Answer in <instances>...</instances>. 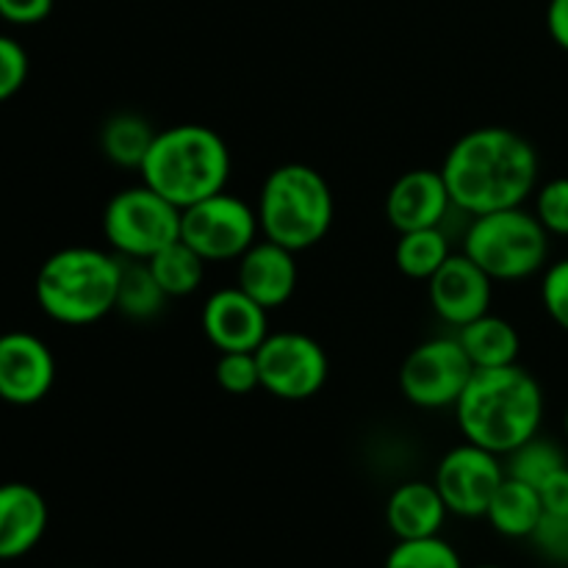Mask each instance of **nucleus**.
<instances>
[{
    "label": "nucleus",
    "mask_w": 568,
    "mask_h": 568,
    "mask_svg": "<svg viewBox=\"0 0 568 568\" xmlns=\"http://www.w3.org/2000/svg\"><path fill=\"white\" fill-rule=\"evenodd\" d=\"M464 253L494 283H516L547 270L549 233L525 205L471 216Z\"/></svg>",
    "instance_id": "423d86ee"
},
{
    "label": "nucleus",
    "mask_w": 568,
    "mask_h": 568,
    "mask_svg": "<svg viewBox=\"0 0 568 568\" xmlns=\"http://www.w3.org/2000/svg\"><path fill=\"white\" fill-rule=\"evenodd\" d=\"M270 311L239 286L220 288L203 305V333L220 353H255L270 336Z\"/></svg>",
    "instance_id": "4468645a"
},
{
    "label": "nucleus",
    "mask_w": 568,
    "mask_h": 568,
    "mask_svg": "<svg viewBox=\"0 0 568 568\" xmlns=\"http://www.w3.org/2000/svg\"><path fill=\"white\" fill-rule=\"evenodd\" d=\"M453 209L442 170H427V166L399 175L386 194V220L397 233L444 227Z\"/></svg>",
    "instance_id": "2eb2a0df"
},
{
    "label": "nucleus",
    "mask_w": 568,
    "mask_h": 568,
    "mask_svg": "<svg viewBox=\"0 0 568 568\" xmlns=\"http://www.w3.org/2000/svg\"><path fill=\"white\" fill-rule=\"evenodd\" d=\"M103 236L120 258L150 261L181 239V209L148 183L120 189L103 209Z\"/></svg>",
    "instance_id": "0eeeda50"
},
{
    "label": "nucleus",
    "mask_w": 568,
    "mask_h": 568,
    "mask_svg": "<svg viewBox=\"0 0 568 568\" xmlns=\"http://www.w3.org/2000/svg\"><path fill=\"white\" fill-rule=\"evenodd\" d=\"M538 494H541L544 514L566 516L568 519V466L555 471L552 477H547L541 488H538Z\"/></svg>",
    "instance_id": "473e14b6"
},
{
    "label": "nucleus",
    "mask_w": 568,
    "mask_h": 568,
    "mask_svg": "<svg viewBox=\"0 0 568 568\" xmlns=\"http://www.w3.org/2000/svg\"><path fill=\"white\" fill-rule=\"evenodd\" d=\"M148 266L166 297H189V294L197 292L205 277V261L183 239L159 250L148 261Z\"/></svg>",
    "instance_id": "b1692460"
},
{
    "label": "nucleus",
    "mask_w": 568,
    "mask_h": 568,
    "mask_svg": "<svg viewBox=\"0 0 568 568\" xmlns=\"http://www.w3.org/2000/svg\"><path fill=\"white\" fill-rule=\"evenodd\" d=\"M505 475L508 471H505L503 455L464 442L444 455L433 483L447 503L449 514L464 516V519H480L486 516Z\"/></svg>",
    "instance_id": "9b49d317"
},
{
    "label": "nucleus",
    "mask_w": 568,
    "mask_h": 568,
    "mask_svg": "<svg viewBox=\"0 0 568 568\" xmlns=\"http://www.w3.org/2000/svg\"><path fill=\"white\" fill-rule=\"evenodd\" d=\"M455 211L483 216L519 209L536 194L541 161L530 139L503 125L475 128L449 148L442 164Z\"/></svg>",
    "instance_id": "f257e3e1"
},
{
    "label": "nucleus",
    "mask_w": 568,
    "mask_h": 568,
    "mask_svg": "<svg viewBox=\"0 0 568 568\" xmlns=\"http://www.w3.org/2000/svg\"><path fill=\"white\" fill-rule=\"evenodd\" d=\"M258 211L236 194H211L181 211V239L205 261H239L258 242Z\"/></svg>",
    "instance_id": "6e6552de"
},
{
    "label": "nucleus",
    "mask_w": 568,
    "mask_h": 568,
    "mask_svg": "<svg viewBox=\"0 0 568 568\" xmlns=\"http://www.w3.org/2000/svg\"><path fill=\"white\" fill-rule=\"evenodd\" d=\"M0 564H3V560H0Z\"/></svg>",
    "instance_id": "e433bc0d"
},
{
    "label": "nucleus",
    "mask_w": 568,
    "mask_h": 568,
    "mask_svg": "<svg viewBox=\"0 0 568 568\" xmlns=\"http://www.w3.org/2000/svg\"><path fill=\"white\" fill-rule=\"evenodd\" d=\"M494 281L466 253H453L427 281V300L442 322L464 327L491 311Z\"/></svg>",
    "instance_id": "ddd939ff"
},
{
    "label": "nucleus",
    "mask_w": 568,
    "mask_h": 568,
    "mask_svg": "<svg viewBox=\"0 0 568 568\" xmlns=\"http://www.w3.org/2000/svg\"><path fill=\"white\" fill-rule=\"evenodd\" d=\"M541 303L549 320L568 333V258L555 261L552 266L544 270Z\"/></svg>",
    "instance_id": "c756f323"
},
{
    "label": "nucleus",
    "mask_w": 568,
    "mask_h": 568,
    "mask_svg": "<svg viewBox=\"0 0 568 568\" xmlns=\"http://www.w3.org/2000/svg\"><path fill=\"white\" fill-rule=\"evenodd\" d=\"M477 568H503V566H477Z\"/></svg>",
    "instance_id": "c9c22d12"
},
{
    "label": "nucleus",
    "mask_w": 568,
    "mask_h": 568,
    "mask_svg": "<svg viewBox=\"0 0 568 568\" xmlns=\"http://www.w3.org/2000/svg\"><path fill=\"white\" fill-rule=\"evenodd\" d=\"M233 159L227 142L209 125H172L155 133L142 170V183L178 209L225 192Z\"/></svg>",
    "instance_id": "7ed1b4c3"
},
{
    "label": "nucleus",
    "mask_w": 568,
    "mask_h": 568,
    "mask_svg": "<svg viewBox=\"0 0 568 568\" xmlns=\"http://www.w3.org/2000/svg\"><path fill=\"white\" fill-rule=\"evenodd\" d=\"M471 375L475 366L458 338L438 336L410 349L399 369V388L416 408H455Z\"/></svg>",
    "instance_id": "9d476101"
},
{
    "label": "nucleus",
    "mask_w": 568,
    "mask_h": 568,
    "mask_svg": "<svg viewBox=\"0 0 568 568\" xmlns=\"http://www.w3.org/2000/svg\"><path fill=\"white\" fill-rule=\"evenodd\" d=\"M255 211L264 239L303 253L331 233L336 200L320 170L292 161L264 178Z\"/></svg>",
    "instance_id": "39448f33"
},
{
    "label": "nucleus",
    "mask_w": 568,
    "mask_h": 568,
    "mask_svg": "<svg viewBox=\"0 0 568 568\" xmlns=\"http://www.w3.org/2000/svg\"><path fill=\"white\" fill-rule=\"evenodd\" d=\"M564 427H566V438H568V408H566V419H564Z\"/></svg>",
    "instance_id": "f704fd0d"
},
{
    "label": "nucleus",
    "mask_w": 568,
    "mask_h": 568,
    "mask_svg": "<svg viewBox=\"0 0 568 568\" xmlns=\"http://www.w3.org/2000/svg\"><path fill=\"white\" fill-rule=\"evenodd\" d=\"M31 61H28L26 48L9 33H0V103L14 98L28 81Z\"/></svg>",
    "instance_id": "c85d7f7f"
},
{
    "label": "nucleus",
    "mask_w": 568,
    "mask_h": 568,
    "mask_svg": "<svg viewBox=\"0 0 568 568\" xmlns=\"http://www.w3.org/2000/svg\"><path fill=\"white\" fill-rule=\"evenodd\" d=\"M447 516V503L438 494L436 483H403L394 488L386 503V525L399 541L438 536Z\"/></svg>",
    "instance_id": "a211bd4d"
},
{
    "label": "nucleus",
    "mask_w": 568,
    "mask_h": 568,
    "mask_svg": "<svg viewBox=\"0 0 568 568\" xmlns=\"http://www.w3.org/2000/svg\"><path fill=\"white\" fill-rule=\"evenodd\" d=\"M48 503L28 483H0V560L37 549L48 530Z\"/></svg>",
    "instance_id": "f3484780"
},
{
    "label": "nucleus",
    "mask_w": 568,
    "mask_h": 568,
    "mask_svg": "<svg viewBox=\"0 0 568 568\" xmlns=\"http://www.w3.org/2000/svg\"><path fill=\"white\" fill-rule=\"evenodd\" d=\"M155 128L136 111H116L100 128V153L122 170H142Z\"/></svg>",
    "instance_id": "412c9836"
},
{
    "label": "nucleus",
    "mask_w": 568,
    "mask_h": 568,
    "mask_svg": "<svg viewBox=\"0 0 568 568\" xmlns=\"http://www.w3.org/2000/svg\"><path fill=\"white\" fill-rule=\"evenodd\" d=\"M383 568H464V560L455 552L453 544L444 538H410L397 541V547L388 552Z\"/></svg>",
    "instance_id": "a878e982"
},
{
    "label": "nucleus",
    "mask_w": 568,
    "mask_h": 568,
    "mask_svg": "<svg viewBox=\"0 0 568 568\" xmlns=\"http://www.w3.org/2000/svg\"><path fill=\"white\" fill-rule=\"evenodd\" d=\"M55 383L53 349L39 336L11 331L0 336V399L17 408L42 403Z\"/></svg>",
    "instance_id": "f8f14e48"
},
{
    "label": "nucleus",
    "mask_w": 568,
    "mask_h": 568,
    "mask_svg": "<svg viewBox=\"0 0 568 568\" xmlns=\"http://www.w3.org/2000/svg\"><path fill=\"white\" fill-rule=\"evenodd\" d=\"M455 338L460 342L464 353L469 355L475 369H497V366L519 364V331L508 320L491 314V311L477 316L469 325L458 327V336Z\"/></svg>",
    "instance_id": "6ab92c4d"
},
{
    "label": "nucleus",
    "mask_w": 568,
    "mask_h": 568,
    "mask_svg": "<svg viewBox=\"0 0 568 568\" xmlns=\"http://www.w3.org/2000/svg\"><path fill=\"white\" fill-rule=\"evenodd\" d=\"M547 31L552 42L568 53V0H549Z\"/></svg>",
    "instance_id": "72a5a7b5"
},
{
    "label": "nucleus",
    "mask_w": 568,
    "mask_h": 568,
    "mask_svg": "<svg viewBox=\"0 0 568 568\" xmlns=\"http://www.w3.org/2000/svg\"><path fill=\"white\" fill-rule=\"evenodd\" d=\"M294 255L297 253L270 242V239H261L239 258L236 286L266 311L281 308L297 292L300 270Z\"/></svg>",
    "instance_id": "dca6fc26"
},
{
    "label": "nucleus",
    "mask_w": 568,
    "mask_h": 568,
    "mask_svg": "<svg viewBox=\"0 0 568 568\" xmlns=\"http://www.w3.org/2000/svg\"><path fill=\"white\" fill-rule=\"evenodd\" d=\"M544 516L541 494L527 483L505 475L486 510V519L505 538H530Z\"/></svg>",
    "instance_id": "aec40b11"
},
{
    "label": "nucleus",
    "mask_w": 568,
    "mask_h": 568,
    "mask_svg": "<svg viewBox=\"0 0 568 568\" xmlns=\"http://www.w3.org/2000/svg\"><path fill=\"white\" fill-rule=\"evenodd\" d=\"M530 541L536 544L538 552L544 558L555 560V564H568V519L566 516L544 514L541 521L532 530Z\"/></svg>",
    "instance_id": "7c9ffc66"
},
{
    "label": "nucleus",
    "mask_w": 568,
    "mask_h": 568,
    "mask_svg": "<svg viewBox=\"0 0 568 568\" xmlns=\"http://www.w3.org/2000/svg\"><path fill=\"white\" fill-rule=\"evenodd\" d=\"M564 466H568L564 449L541 436H532L530 442L519 444L514 453L505 455V471H508V477L527 483L532 488H541V483L547 477H552L558 469H564Z\"/></svg>",
    "instance_id": "393cba45"
},
{
    "label": "nucleus",
    "mask_w": 568,
    "mask_h": 568,
    "mask_svg": "<svg viewBox=\"0 0 568 568\" xmlns=\"http://www.w3.org/2000/svg\"><path fill=\"white\" fill-rule=\"evenodd\" d=\"M453 255L449 239L444 227H422V231L399 233L397 247H394V261L397 270L410 281H430L444 261Z\"/></svg>",
    "instance_id": "5701e85b"
},
{
    "label": "nucleus",
    "mask_w": 568,
    "mask_h": 568,
    "mask_svg": "<svg viewBox=\"0 0 568 568\" xmlns=\"http://www.w3.org/2000/svg\"><path fill=\"white\" fill-rule=\"evenodd\" d=\"M0 336H3V333H0Z\"/></svg>",
    "instance_id": "4c0bfd02"
},
{
    "label": "nucleus",
    "mask_w": 568,
    "mask_h": 568,
    "mask_svg": "<svg viewBox=\"0 0 568 568\" xmlns=\"http://www.w3.org/2000/svg\"><path fill=\"white\" fill-rule=\"evenodd\" d=\"M122 258L98 247H64L42 261L33 294L44 316L67 327H87L116 308Z\"/></svg>",
    "instance_id": "20e7f679"
},
{
    "label": "nucleus",
    "mask_w": 568,
    "mask_h": 568,
    "mask_svg": "<svg viewBox=\"0 0 568 568\" xmlns=\"http://www.w3.org/2000/svg\"><path fill=\"white\" fill-rule=\"evenodd\" d=\"M55 0H0V20L9 26H39L50 17Z\"/></svg>",
    "instance_id": "2f4dec72"
},
{
    "label": "nucleus",
    "mask_w": 568,
    "mask_h": 568,
    "mask_svg": "<svg viewBox=\"0 0 568 568\" xmlns=\"http://www.w3.org/2000/svg\"><path fill=\"white\" fill-rule=\"evenodd\" d=\"M214 377L222 392L236 394V397L255 392V388H261L258 358H255V353H220Z\"/></svg>",
    "instance_id": "bb28decb"
},
{
    "label": "nucleus",
    "mask_w": 568,
    "mask_h": 568,
    "mask_svg": "<svg viewBox=\"0 0 568 568\" xmlns=\"http://www.w3.org/2000/svg\"><path fill=\"white\" fill-rule=\"evenodd\" d=\"M261 372V388L286 403H303L325 388L331 361L325 347L308 333H270L255 349Z\"/></svg>",
    "instance_id": "1a4fd4ad"
},
{
    "label": "nucleus",
    "mask_w": 568,
    "mask_h": 568,
    "mask_svg": "<svg viewBox=\"0 0 568 568\" xmlns=\"http://www.w3.org/2000/svg\"><path fill=\"white\" fill-rule=\"evenodd\" d=\"M166 294L150 272L148 261L122 258L120 286H116V314L133 322H150L166 308Z\"/></svg>",
    "instance_id": "4be33fe9"
},
{
    "label": "nucleus",
    "mask_w": 568,
    "mask_h": 568,
    "mask_svg": "<svg viewBox=\"0 0 568 568\" xmlns=\"http://www.w3.org/2000/svg\"><path fill=\"white\" fill-rule=\"evenodd\" d=\"M455 419L466 442L505 458L541 430V383L519 364L475 369L455 403Z\"/></svg>",
    "instance_id": "f03ea898"
},
{
    "label": "nucleus",
    "mask_w": 568,
    "mask_h": 568,
    "mask_svg": "<svg viewBox=\"0 0 568 568\" xmlns=\"http://www.w3.org/2000/svg\"><path fill=\"white\" fill-rule=\"evenodd\" d=\"M549 236L568 239V178H552L536 189V211Z\"/></svg>",
    "instance_id": "cd10ccee"
}]
</instances>
